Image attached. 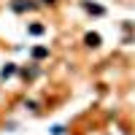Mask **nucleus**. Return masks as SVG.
I'll return each mask as SVG.
<instances>
[{"instance_id":"obj_5","label":"nucleus","mask_w":135,"mask_h":135,"mask_svg":"<svg viewBox=\"0 0 135 135\" xmlns=\"http://www.w3.org/2000/svg\"><path fill=\"white\" fill-rule=\"evenodd\" d=\"M84 8L92 11V14H103V8H100V6H92V3H84Z\"/></svg>"},{"instance_id":"obj_1","label":"nucleus","mask_w":135,"mask_h":135,"mask_svg":"<svg viewBox=\"0 0 135 135\" xmlns=\"http://www.w3.org/2000/svg\"><path fill=\"white\" fill-rule=\"evenodd\" d=\"M84 41H86V46H100V35H97V32H89Z\"/></svg>"},{"instance_id":"obj_3","label":"nucleus","mask_w":135,"mask_h":135,"mask_svg":"<svg viewBox=\"0 0 135 135\" xmlns=\"http://www.w3.org/2000/svg\"><path fill=\"white\" fill-rule=\"evenodd\" d=\"M14 70H16V68H14V65H6V68H3V70H0V76H3V78H8V76H14Z\"/></svg>"},{"instance_id":"obj_4","label":"nucleus","mask_w":135,"mask_h":135,"mask_svg":"<svg viewBox=\"0 0 135 135\" xmlns=\"http://www.w3.org/2000/svg\"><path fill=\"white\" fill-rule=\"evenodd\" d=\"M14 8H16V11H25V8H32V3H25V0H16V3H14Z\"/></svg>"},{"instance_id":"obj_6","label":"nucleus","mask_w":135,"mask_h":135,"mask_svg":"<svg viewBox=\"0 0 135 135\" xmlns=\"http://www.w3.org/2000/svg\"><path fill=\"white\" fill-rule=\"evenodd\" d=\"M30 32H32V35H41L43 27H41V25H32V27H30Z\"/></svg>"},{"instance_id":"obj_2","label":"nucleus","mask_w":135,"mask_h":135,"mask_svg":"<svg viewBox=\"0 0 135 135\" xmlns=\"http://www.w3.org/2000/svg\"><path fill=\"white\" fill-rule=\"evenodd\" d=\"M46 49H43V46H38V49H32V57H35V60H43V57H46Z\"/></svg>"},{"instance_id":"obj_7","label":"nucleus","mask_w":135,"mask_h":135,"mask_svg":"<svg viewBox=\"0 0 135 135\" xmlns=\"http://www.w3.org/2000/svg\"><path fill=\"white\" fill-rule=\"evenodd\" d=\"M46 3H54V0H46Z\"/></svg>"}]
</instances>
